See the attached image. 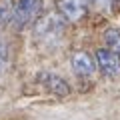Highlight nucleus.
Instances as JSON below:
<instances>
[{
  "instance_id": "obj_10",
  "label": "nucleus",
  "mask_w": 120,
  "mask_h": 120,
  "mask_svg": "<svg viewBox=\"0 0 120 120\" xmlns=\"http://www.w3.org/2000/svg\"><path fill=\"white\" fill-rule=\"evenodd\" d=\"M88 2H92L98 10H108L110 4H112V0H88Z\"/></svg>"
},
{
  "instance_id": "obj_1",
  "label": "nucleus",
  "mask_w": 120,
  "mask_h": 120,
  "mask_svg": "<svg viewBox=\"0 0 120 120\" xmlns=\"http://www.w3.org/2000/svg\"><path fill=\"white\" fill-rule=\"evenodd\" d=\"M62 32H64V20L56 14L42 16L36 22V28H34L36 40L42 44H56L58 38L62 36Z\"/></svg>"
},
{
  "instance_id": "obj_4",
  "label": "nucleus",
  "mask_w": 120,
  "mask_h": 120,
  "mask_svg": "<svg viewBox=\"0 0 120 120\" xmlns=\"http://www.w3.org/2000/svg\"><path fill=\"white\" fill-rule=\"evenodd\" d=\"M88 0H58V12L64 20L76 22L86 14Z\"/></svg>"
},
{
  "instance_id": "obj_9",
  "label": "nucleus",
  "mask_w": 120,
  "mask_h": 120,
  "mask_svg": "<svg viewBox=\"0 0 120 120\" xmlns=\"http://www.w3.org/2000/svg\"><path fill=\"white\" fill-rule=\"evenodd\" d=\"M6 60H8V52H6V44L0 40V72L4 70L6 66Z\"/></svg>"
},
{
  "instance_id": "obj_7",
  "label": "nucleus",
  "mask_w": 120,
  "mask_h": 120,
  "mask_svg": "<svg viewBox=\"0 0 120 120\" xmlns=\"http://www.w3.org/2000/svg\"><path fill=\"white\" fill-rule=\"evenodd\" d=\"M104 40H106L110 50L120 54V28H108L106 34H104Z\"/></svg>"
},
{
  "instance_id": "obj_6",
  "label": "nucleus",
  "mask_w": 120,
  "mask_h": 120,
  "mask_svg": "<svg viewBox=\"0 0 120 120\" xmlns=\"http://www.w3.org/2000/svg\"><path fill=\"white\" fill-rule=\"evenodd\" d=\"M40 82L46 86L48 92H52L54 96H68L70 94V86L66 84L64 78L56 76V74H50V72H44L40 74Z\"/></svg>"
},
{
  "instance_id": "obj_8",
  "label": "nucleus",
  "mask_w": 120,
  "mask_h": 120,
  "mask_svg": "<svg viewBox=\"0 0 120 120\" xmlns=\"http://www.w3.org/2000/svg\"><path fill=\"white\" fill-rule=\"evenodd\" d=\"M12 2L10 0H0V26L12 20Z\"/></svg>"
},
{
  "instance_id": "obj_2",
  "label": "nucleus",
  "mask_w": 120,
  "mask_h": 120,
  "mask_svg": "<svg viewBox=\"0 0 120 120\" xmlns=\"http://www.w3.org/2000/svg\"><path fill=\"white\" fill-rule=\"evenodd\" d=\"M42 12V0H18L12 10V24L16 28H24L34 22Z\"/></svg>"
},
{
  "instance_id": "obj_5",
  "label": "nucleus",
  "mask_w": 120,
  "mask_h": 120,
  "mask_svg": "<svg viewBox=\"0 0 120 120\" xmlns=\"http://www.w3.org/2000/svg\"><path fill=\"white\" fill-rule=\"evenodd\" d=\"M70 64H72V70L74 74H78L80 78H86V76H92L96 70V60L88 54V52H74L72 58H70Z\"/></svg>"
},
{
  "instance_id": "obj_3",
  "label": "nucleus",
  "mask_w": 120,
  "mask_h": 120,
  "mask_svg": "<svg viewBox=\"0 0 120 120\" xmlns=\"http://www.w3.org/2000/svg\"><path fill=\"white\" fill-rule=\"evenodd\" d=\"M96 64L100 72L110 78H116L120 74V54L114 50H96Z\"/></svg>"
}]
</instances>
